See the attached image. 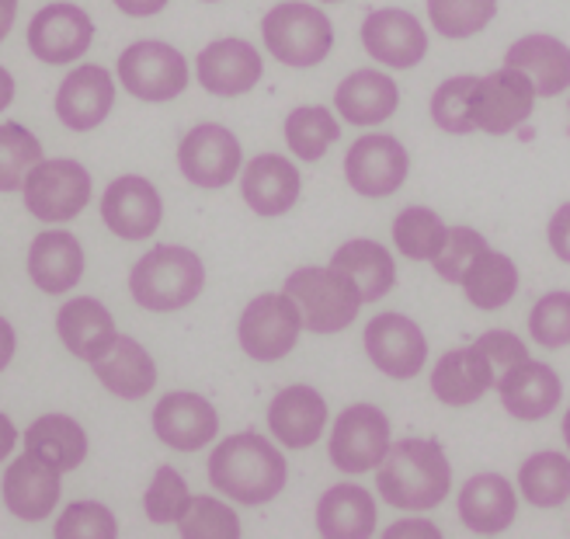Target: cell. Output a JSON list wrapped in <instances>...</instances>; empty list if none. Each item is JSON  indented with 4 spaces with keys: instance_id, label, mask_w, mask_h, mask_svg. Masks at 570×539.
I'll return each mask as SVG.
<instances>
[{
    "instance_id": "6da1fadb",
    "label": "cell",
    "mask_w": 570,
    "mask_h": 539,
    "mask_svg": "<svg viewBox=\"0 0 570 539\" xmlns=\"http://www.w3.org/2000/svg\"><path fill=\"white\" fill-rule=\"evenodd\" d=\"M376 484L386 504L404 508V512H428L445 501L452 488V467L439 442L401 439L390 442Z\"/></svg>"
},
{
    "instance_id": "7a4b0ae2",
    "label": "cell",
    "mask_w": 570,
    "mask_h": 539,
    "mask_svg": "<svg viewBox=\"0 0 570 539\" xmlns=\"http://www.w3.org/2000/svg\"><path fill=\"white\" fill-rule=\"evenodd\" d=\"M285 477H289L285 457L258 432L223 439L209 457L213 488L234 498L237 504H265L278 498V491L285 488Z\"/></svg>"
},
{
    "instance_id": "3957f363",
    "label": "cell",
    "mask_w": 570,
    "mask_h": 539,
    "mask_svg": "<svg viewBox=\"0 0 570 539\" xmlns=\"http://www.w3.org/2000/svg\"><path fill=\"white\" fill-rule=\"evenodd\" d=\"M206 286V268L198 254L178 244H157L136 262L129 275V293L142 310L154 314H170L195 303V296Z\"/></svg>"
},
{
    "instance_id": "277c9868",
    "label": "cell",
    "mask_w": 570,
    "mask_h": 539,
    "mask_svg": "<svg viewBox=\"0 0 570 539\" xmlns=\"http://www.w3.org/2000/svg\"><path fill=\"white\" fill-rule=\"evenodd\" d=\"M285 296L299 306L303 327L313 334H337L345 331L362 310V290L337 268H299L285 278Z\"/></svg>"
},
{
    "instance_id": "5b68a950",
    "label": "cell",
    "mask_w": 570,
    "mask_h": 539,
    "mask_svg": "<svg viewBox=\"0 0 570 539\" xmlns=\"http://www.w3.org/2000/svg\"><path fill=\"white\" fill-rule=\"evenodd\" d=\"M262 36L278 63L317 67L327 60V52L334 46V24L321 8L299 4V0H285V4H275L265 14Z\"/></svg>"
},
{
    "instance_id": "8992f818",
    "label": "cell",
    "mask_w": 570,
    "mask_h": 539,
    "mask_svg": "<svg viewBox=\"0 0 570 539\" xmlns=\"http://www.w3.org/2000/svg\"><path fill=\"white\" fill-rule=\"evenodd\" d=\"M24 209L42 223H70L91 203V175L77 160H39L28 171Z\"/></svg>"
},
{
    "instance_id": "52a82bcc",
    "label": "cell",
    "mask_w": 570,
    "mask_h": 539,
    "mask_svg": "<svg viewBox=\"0 0 570 539\" xmlns=\"http://www.w3.org/2000/svg\"><path fill=\"white\" fill-rule=\"evenodd\" d=\"M299 331H303V317L293 296L265 293L244 306L237 337H240V349L254 362H278L296 349Z\"/></svg>"
},
{
    "instance_id": "ba28073f",
    "label": "cell",
    "mask_w": 570,
    "mask_h": 539,
    "mask_svg": "<svg viewBox=\"0 0 570 539\" xmlns=\"http://www.w3.org/2000/svg\"><path fill=\"white\" fill-rule=\"evenodd\" d=\"M119 80L139 101H170L188 88V63L175 46L142 39L119 56Z\"/></svg>"
},
{
    "instance_id": "9c48e42d",
    "label": "cell",
    "mask_w": 570,
    "mask_h": 539,
    "mask_svg": "<svg viewBox=\"0 0 570 539\" xmlns=\"http://www.w3.org/2000/svg\"><path fill=\"white\" fill-rule=\"evenodd\" d=\"M532 105H535L532 80L515 67H501L488 77H476L470 116L480 133L504 136L532 116Z\"/></svg>"
},
{
    "instance_id": "30bf717a",
    "label": "cell",
    "mask_w": 570,
    "mask_h": 539,
    "mask_svg": "<svg viewBox=\"0 0 570 539\" xmlns=\"http://www.w3.org/2000/svg\"><path fill=\"white\" fill-rule=\"evenodd\" d=\"M390 449V418L373 404L345 408L331 432V463L341 473H368L376 470Z\"/></svg>"
},
{
    "instance_id": "8fae6325",
    "label": "cell",
    "mask_w": 570,
    "mask_h": 539,
    "mask_svg": "<svg viewBox=\"0 0 570 539\" xmlns=\"http://www.w3.org/2000/svg\"><path fill=\"white\" fill-rule=\"evenodd\" d=\"M407 171H411V157H407L404 144L386 133L355 139L345 154V178H348L352 192H358L365 198L393 195L407 182Z\"/></svg>"
},
{
    "instance_id": "7c38bea8",
    "label": "cell",
    "mask_w": 570,
    "mask_h": 539,
    "mask_svg": "<svg viewBox=\"0 0 570 539\" xmlns=\"http://www.w3.org/2000/svg\"><path fill=\"white\" fill-rule=\"evenodd\" d=\"M178 167L198 188H226L240 171L237 136L219 122L195 126L178 147Z\"/></svg>"
},
{
    "instance_id": "4fadbf2b",
    "label": "cell",
    "mask_w": 570,
    "mask_h": 539,
    "mask_svg": "<svg viewBox=\"0 0 570 539\" xmlns=\"http://www.w3.org/2000/svg\"><path fill=\"white\" fill-rule=\"evenodd\" d=\"M95 42V21L77 4H46L28 21V49L42 63H73Z\"/></svg>"
},
{
    "instance_id": "5bb4252c",
    "label": "cell",
    "mask_w": 570,
    "mask_h": 539,
    "mask_svg": "<svg viewBox=\"0 0 570 539\" xmlns=\"http://www.w3.org/2000/svg\"><path fill=\"white\" fill-rule=\"evenodd\" d=\"M365 352L390 380H414L428 362L424 331L404 314H376L368 321Z\"/></svg>"
},
{
    "instance_id": "9a60e30c",
    "label": "cell",
    "mask_w": 570,
    "mask_h": 539,
    "mask_svg": "<svg viewBox=\"0 0 570 539\" xmlns=\"http://www.w3.org/2000/svg\"><path fill=\"white\" fill-rule=\"evenodd\" d=\"M101 219L108 223V231L122 241H147L164 219L160 192L147 178L122 175L105 188Z\"/></svg>"
},
{
    "instance_id": "2e32d148",
    "label": "cell",
    "mask_w": 570,
    "mask_h": 539,
    "mask_svg": "<svg viewBox=\"0 0 570 539\" xmlns=\"http://www.w3.org/2000/svg\"><path fill=\"white\" fill-rule=\"evenodd\" d=\"M198 84L219 98H237L247 95L250 88H258V80L265 74L262 52L244 39H216L209 42L195 60Z\"/></svg>"
},
{
    "instance_id": "e0dca14e",
    "label": "cell",
    "mask_w": 570,
    "mask_h": 539,
    "mask_svg": "<svg viewBox=\"0 0 570 539\" xmlns=\"http://www.w3.org/2000/svg\"><path fill=\"white\" fill-rule=\"evenodd\" d=\"M362 46L373 60L396 70H411L424 60L428 36L411 11L380 8L362 21Z\"/></svg>"
},
{
    "instance_id": "ac0fdd59",
    "label": "cell",
    "mask_w": 570,
    "mask_h": 539,
    "mask_svg": "<svg viewBox=\"0 0 570 539\" xmlns=\"http://www.w3.org/2000/svg\"><path fill=\"white\" fill-rule=\"evenodd\" d=\"M111 105H116L111 74L98 63H83L67 74L60 91H56V119L73 133H88L111 116Z\"/></svg>"
},
{
    "instance_id": "d6986e66",
    "label": "cell",
    "mask_w": 570,
    "mask_h": 539,
    "mask_svg": "<svg viewBox=\"0 0 570 539\" xmlns=\"http://www.w3.org/2000/svg\"><path fill=\"white\" fill-rule=\"evenodd\" d=\"M154 432L167 449L195 452V449H206L216 439L219 414L206 396L178 390V393H167L154 408Z\"/></svg>"
},
{
    "instance_id": "ffe728a7",
    "label": "cell",
    "mask_w": 570,
    "mask_h": 539,
    "mask_svg": "<svg viewBox=\"0 0 570 539\" xmlns=\"http://www.w3.org/2000/svg\"><path fill=\"white\" fill-rule=\"evenodd\" d=\"M491 386H498V373L480 342L445 352L432 369V393L449 408H470Z\"/></svg>"
},
{
    "instance_id": "44dd1931",
    "label": "cell",
    "mask_w": 570,
    "mask_h": 539,
    "mask_svg": "<svg viewBox=\"0 0 570 539\" xmlns=\"http://www.w3.org/2000/svg\"><path fill=\"white\" fill-rule=\"evenodd\" d=\"M498 393L504 411L515 421H543L557 411L563 383L550 365L525 359L498 380Z\"/></svg>"
},
{
    "instance_id": "7402d4cb",
    "label": "cell",
    "mask_w": 570,
    "mask_h": 539,
    "mask_svg": "<svg viewBox=\"0 0 570 539\" xmlns=\"http://www.w3.org/2000/svg\"><path fill=\"white\" fill-rule=\"evenodd\" d=\"M327 424V401L313 386H285L268 404V429L285 449H309Z\"/></svg>"
},
{
    "instance_id": "603a6c76",
    "label": "cell",
    "mask_w": 570,
    "mask_h": 539,
    "mask_svg": "<svg viewBox=\"0 0 570 539\" xmlns=\"http://www.w3.org/2000/svg\"><path fill=\"white\" fill-rule=\"evenodd\" d=\"M60 470L46 467L42 460H36L32 452L18 457L8 473H4V504L11 508V516L24 519V522H42L49 519V512L60 501Z\"/></svg>"
},
{
    "instance_id": "cb8c5ba5",
    "label": "cell",
    "mask_w": 570,
    "mask_h": 539,
    "mask_svg": "<svg viewBox=\"0 0 570 539\" xmlns=\"http://www.w3.org/2000/svg\"><path fill=\"white\" fill-rule=\"evenodd\" d=\"M56 334L67 345L70 355L83 362H98L111 345H116V321H111V310L101 300L80 296L60 306L56 314Z\"/></svg>"
},
{
    "instance_id": "d4e9b609",
    "label": "cell",
    "mask_w": 570,
    "mask_h": 539,
    "mask_svg": "<svg viewBox=\"0 0 570 539\" xmlns=\"http://www.w3.org/2000/svg\"><path fill=\"white\" fill-rule=\"evenodd\" d=\"M515 488L501 473H476L460 491V522L476 536H498L515 522Z\"/></svg>"
},
{
    "instance_id": "484cf974",
    "label": "cell",
    "mask_w": 570,
    "mask_h": 539,
    "mask_svg": "<svg viewBox=\"0 0 570 539\" xmlns=\"http://www.w3.org/2000/svg\"><path fill=\"white\" fill-rule=\"evenodd\" d=\"M240 192L244 203L258 216H282L299 198V171L293 160H285L278 154H262L244 167Z\"/></svg>"
},
{
    "instance_id": "4316f807",
    "label": "cell",
    "mask_w": 570,
    "mask_h": 539,
    "mask_svg": "<svg viewBox=\"0 0 570 539\" xmlns=\"http://www.w3.org/2000/svg\"><path fill=\"white\" fill-rule=\"evenodd\" d=\"M83 275V251L70 231H42L28 247V278L42 293H67Z\"/></svg>"
},
{
    "instance_id": "83f0119b",
    "label": "cell",
    "mask_w": 570,
    "mask_h": 539,
    "mask_svg": "<svg viewBox=\"0 0 570 539\" xmlns=\"http://www.w3.org/2000/svg\"><path fill=\"white\" fill-rule=\"evenodd\" d=\"M504 67L522 70L535 95L557 98L570 88V46L553 36H525L508 49Z\"/></svg>"
},
{
    "instance_id": "f1b7e54d",
    "label": "cell",
    "mask_w": 570,
    "mask_h": 539,
    "mask_svg": "<svg viewBox=\"0 0 570 539\" xmlns=\"http://www.w3.org/2000/svg\"><path fill=\"white\" fill-rule=\"evenodd\" d=\"M95 365V376L108 393L122 396V401H142L154 386H157V365L150 352L142 349L136 337L119 334L116 345H111Z\"/></svg>"
},
{
    "instance_id": "f546056e",
    "label": "cell",
    "mask_w": 570,
    "mask_h": 539,
    "mask_svg": "<svg viewBox=\"0 0 570 539\" xmlns=\"http://www.w3.org/2000/svg\"><path fill=\"white\" fill-rule=\"evenodd\" d=\"M334 105L352 126H376V122H386L396 111L401 91H396L393 77L380 70H355L352 77L341 80Z\"/></svg>"
},
{
    "instance_id": "4dcf8cb0",
    "label": "cell",
    "mask_w": 570,
    "mask_h": 539,
    "mask_svg": "<svg viewBox=\"0 0 570 539\" xmlns=\"http://www.w3.org/2000/svg\"><path fill=\"white\" fill-rule=\"evenodd\" d=\"M317 529L324 539L376 536V501L358 484H334L317 504Z\"/></svg>"
},
{
    "instance_id": "1f68e13d",
    "label": "cell",
    "mask_w": 570,
    "mask_h": 539,
    "mask_svg": "<svg viewBox=\"0 0 570 539\" xmlns=\"http://www.w3.org/2000/svg\"><path fill=\"white\" fill-rule=\"evenodd\" d=\"M24 452H32L36 460H42L52 470H77L88 457V435H83L80 421L67 414H42L39 421L28 424L24 432Z\"/></svg>"
},
{
    "instance_id": "d6a6232c",
    "label": "cell",
    "mask_w": 570,
    "mask_h": 539,
    "mask_svg": "<svg viewBox=\"0 0 570 539\" xmlns=\"http://www.w3.org/2000/svg\"><path fill=\"white\" fill-rule=\"evenodd\" d=\"M331 268L337 272H345L355 286L362 290V300L365 303H376L383 300L390 290H393V282H396V265H393V254L376 244V241H348V244H341L337 254L331 258Z\"/></svg>"
},
{
    "instance_id": "836d02e7",
    "label": "cell",
    "mask_w": 570,
    "mask_h": 539,
    "mask_svg": "<svg viewBox=\"0 0 570 539\" xmlns=\"http://www.w3.org/2000/svg\"><path fill=\"white\" fill-rule=\"evenodd\" d=\"M463 293L476 310H501L519 293V268L501 251H483L463 275Z\"/></svg>"
},
{
    "instance_id": "e575fe53",
    "label": "cell",
    "mask_w": 570,
    "mask_h": 539,
    "mask_svg": "<svg viewBox=\"0 0 570 539\" xmlns=\"http://www.w3.org/2000/svg\"><path fill=\"white\" fill-rule=\"evenodd\" d=\"M519 488L529 504L535 508H557L570 498V460L563 452L543 449L529 457L519 470Z\"/></svg>"
},
{
    "instance_id": "d590c367",
    "label": "cell",
    "mask_w": 570,
    "mask_h": 539,
    "mask_svg": "<svg viewBox=\"0 0 570 539\" xmlns=\"http://www.w3.org/2000/svg\"><path fill=\"white\" fill-rule=\"evenodd\" d=\"M341 139V126L324 105H303L285 119V144L299 160H321Z\"/></svg>"
},
{
    "instance_id": "8d00e7d4",
    "label": "cell",
    "mask_w": 570,
    "mask_h": 539,
    "mask_svg": "<svg viewBox=\"0 0 570 539\" xmlns=\"http://www.w3.org/2000/svg\"><path fill=\"white\" fill-rule=\"evenodd\" d=\"M445 234L449 226L442 223V216L424 206H411L393 219V241L411 262H435V254L445 244Z\"/></svg>"
},
{
    "instance_id": "74e56055",
    "label": "cell",
    "mask_w": 570,
    "mask_h": 539,
    "mask_svg": "<svg viewBox=\"0 0 570 539\" xmlns=\"http://www.w3.org/2000/svg\"><path fill=\"white\" fill-rule=\"evenodd\" d=\"M498 0H428L432 28L445 39H470L491 24Z\"/></svg>"
},
{
    "instance_id": "f35d334b",
    "label": "cell",
    "mask_w": 570,
    "mask_h": 539,
    "mask_svg": "<svg viewBox=\"0 0 570 539\" xmlns=\"http://www.w3.org/2000/svg\"><path fill=\"white\" fill-rule=\"evenodd\" d=\"M42 160V144L18 122L0 126V192L24 185L28 171Z\"/></svg>"
},
{
    "instance_id": "ab89813d",
    "label": "cell",
    "mask_w": 570,
    "mask_h": 539,
    "mask_svg": "<svg viewBox=\"0 0 570 539\" xmlns=\"http://www.w3.org/2000/svg\"><path fill=\"white\" fill-rule=\"evenodd\" d=\"M185 539H240V519L230 504H223L209 494L188 498V508L178 519Z\"/></svg>"
},
{
    "instance_id": "60d3db41",
    "label": "cell",
    "mask_w": 570,
    "mask_h": 539,
    "mask_svg": "<svg viewBox=\"0 0 570 539\" xmlns=\"http://www.w3.org/2000/svg\"><path fill=\"white\" fill-rule=\"evenodd\" d=\"M476 88V77H452L445 84H439V91L432 95V119L439 129L466 136L476 133L473 116H470V98Z\"/></svg>"
},
{
    "instance_id": "b9f144b4",
    "label": "cell",
    "mask_w": 570,
    "mask_h": 539,
    "mask_svg": "<svg viewBox=\"0 0 570 539\" xmlns=\"http://www.w3.org/2000/svg\"><path fill=\"white\" fill-rule=\"evenodd\" d=\"M56 539H116L119 522L101 501H73L67 512L56 519Z\"/></svg>"
},
{
    "instance_id": "7bdbcfd3",
    "label": "cell",
    "mask_w": 570,
    "mask_h": 539,
    "mask_svg": "<svg viewBox=\"0 0 570 539\" xmlns=\"http://www.w3.org/2000/svg\"><path fill=\"white\" fill-rule=\"evenodd\" d=\"M188 484L185 477L175 470V467H160L157 477L150 480L147 494H142V508H147V519L157 522V526H167V522H178L181 512L188 508Z\"/></svg>"
},
{
    "instance_id": "ee69618b",
    "label": "cell",
    "mask_w": 570,
    "mask_h": 539,
    "mask_svg": "<svg viewBox=\"0 0 570 539\" xmlns=\"http://www.w3.org/2000/svg\"><path fill=\"white\" fill-rule=\"evenodd\" d=\"M529 331L543 349H567L570 345V293H547L532 306Z\"/></svg>"
},
{
    "instance_id": "f6af8a7d",
    "label": "cell",
    "mask_w": 570,
    "mask_h": 539,
    "mask_svg": "<svg viewBox=\"0 0 570 539\" xmlns=\"http://www.w3.org/2000/svg\"><path fill=\"white\" fill-rule=\"evenodd\" d=\"M483 251H488V241H483L476 231H470V226H452V231L445 234L442 251L435 254V272L445 282H455V286H460L463 275L470 272V265L480 258Z\"/></svg>"
},
{
    "instance_id": "bcb514c9",
    "label": "cell",
    "mask_w": 570,
    "mask_h": 539,
    "mask_svg": "<svg viewBox=\"0 0 570 539\" xmlns=\"http://www.w3.org/2000/svg\"><path fill=\"white\" fill-rule=\"evenodd\" d=\"M476 342L483 345V352H488L491 365H494V373L498 380L508 373V369H515L519 362L529 359L525 345H522V337L519 334H511V331H488V334H480Z\"/></svg>"
},
{
    "instance_id": "7dc6e473",
    "label": "cell",
    "mask_w": 570,
    "mask_h": 539,
    "mask_svg": "<svg viewBox=\"0 0 570 539\" xmlns=\"http://www.w3.org/2000/svg\"><path fill=\"white\" fill-rule=\"evenodd\" d=\"M550 247H553V254L560 262H567L570 265V203L567 206H560L557 213H553V219H550Z\"/></svg>"
},
{
    "instance_id": "c3c4849f",
    "label": "cell",
    "mask_w": 570,
    "mask_h": 539,
    "mask_svg": "<svg viewBox=\"0 0 570 539\" xmlns=\"http://www.w3.org/2000/svg\"><path fill=\"white\" fill-rule=\"evenodd\" d=\"M386 539H414V536H421V539H439L442 532H439V526H432V522H393L386 532H383Z\"/></svg>"
},
{
    "instance_id": "681fc988",
    "label": "cell",
    "mask_w": 570,
    "mask_h": 539,
    "mask_svg": "<svg viewBox=\"0 0 570 539\" xmlns=\"http://www.w3.org/2000/svg\"><path fill=\"white\" fill-rule=\"evenodd\" d=\"M111 4L129 18H150L167 8V0H111Z\"/></svg>"
},
{
    "instance_id": "f907efd6",
    "label": "cell",
    "mask_w": 570,
    "mask_h": 539,
    "mask_svg": "<svg viewBox=\"0 0 570 539\" xmlns=\"http://www.w3.org/2000/svg\"><path fill=\"white\" fill-rule=\"evenodd\" d=\"M14 349H18V337H14V327L0 317V373L11 365V359H14Z\"/></svg>"
},
{
    "instance_id": "816d5d0a",
    "label": "cell",
    "mask_w": 570,
    "mask_h": 539,
    "mask_svg": "<svg viewBox=\"0 0 570 539\" xmlns=\"http://www.w3.org/2000/svg\"><path fill=\"white\" fill-rule=\"evenodd\" d=\"M14 439H18V432H14L11 418L0 414V460H8V452L14 449Z\"/></svg>"
},
{
    "instance_id": "f5cc1de1",
    "label": "cell",
    "mask_w": 570,
    "mask_h": 539,
    "mask_svg": "<svg viewBox=\"0 0 570 539\" xmlns=\"http://www.w3.org/2000/svg\"><path fill=\"white\" fill-rule=\"evenodd\" d=\"M14 14H18V0H0V42L8 39L11 24H14Z\"/></svg>"
},
{
    "instance_id": "db71d44e",
    "label": "cell",
    "mask_w": 570,
    "mask_h": 539,
    "mask_svg": "<svg viewBox=\"0 0 570 539\" xmlns=\"http://www.w3.org/2000/svg\"><path fill=\"white\" fill-rule=\"evenodd\" d=\"M11 101H14V77L0 67V111H4Z\"/></svg>"
},
{
    "instance_id": "11a10c76",
    "label": "cell",
    "mask_w": 570,
    "mask_h": 539,
    "mask_svg": "<svg viewBox=\"0 0 570 539\" xmlns=\"http://www.w3.org/2000/svg\"><path fill=\"white\" fill-rule=\"evenodd\" d=\"M563 439H567V445H570V411H567V418H563Z\"/></svg>"
},
{
    "instance_id": "9f6ffc18",
    "label": "cell",
    "mask_w": 570,
    "mask_h": 539,
    "mask_svg": "<svg viewBox=\"0 0 570 539\" xmlns=\"http://www.w3.org/2000/svg\"><path fill=\"white\" fill-rule=\"evenodd\" d=\"M321 4H341V0H321Z\"/></svg>"
},
{
    "instance_id": "6f0895ef",
    "label": "cell",
    "mask_w": 570,
    "mask_h": 539,
    "mask_svg": "<svg viewBox=\"0 0 570 539\" xmlns=\"http://www.w3.org/2000/svg\"><path fill=\"white\" fill-rule=\"evenodd\" d=\"M206 4H216V0H206Z\"/></svg>"
}]
</instances>
